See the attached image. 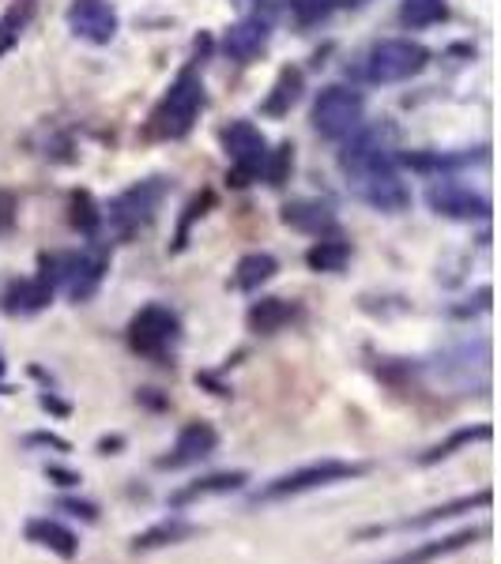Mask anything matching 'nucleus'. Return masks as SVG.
<instances>
[{
    "label": "nucleus",
    "mask_w": 501,
    "mask_h": 564,
    "mask_svg": "<svg viewBox=\"0 0 501 564\" xmlns=\"http://www.w3.org/2000/svg\"><path fill=\"white\" fill-rule=\"evenodd\" d=\"M298 99H301V72L298 68H283L272 94H267L264 102V113L267 117H283V113H291V106H295Z\"/></svg>",
    "instance_id": "4be33fe9"
},
{
    "label": "nucleus",
    "mask_w": 501,
    "mask_h": 564,
    "mask_svg": "<svg viewBox=\"0 0 501 564\" xmlns=\"http://www.w3.org/2000/svg\"><path fill=\"white\" fill-rule=\"evenodd\" d=\"M400 20L408 27H430V23L445 20V0H403Z\"/></svg>",
    "instance_id": "bb28decb"
},
{
    "label": "nucleus",
    "mask_w": 501,
    "mask_h": 564,
    "mask_svg": "<svg viewBox=\"0 0 501 564\" xmlns=\"http://www.w3.org/2000/svg\"><path fill=\"white\" fill-rule=\"evenodd\" d=\"M204 110V87L196 72H181L174 87L167 91V99L155 106L151 113V133L162 136V140H181L189 128L196 125Z\"/></svg>",
    "instance_id": "f03ea898"
},
{
    "label": "nucleus",
    "mask_w": 501,
    "mask_h": 564,
    "mask_svg": "<svg viewBox=\"0 0 501 564\" xmlns=\"http://www.w3.org/2000/svg\"><path fill=\"white\" fill-rule=\"evenodd\" d=\"M280 272L272 253H249L238 260V272H235V286L238 290H257L261 283H267L272 275Z\"/></svg>",
    "instance_id": "5701e85b"
},
{
    "label": "nucleus",
    "mask_w": 501,
    "mask_h": 564,
    "mask_svg": "<svg viewBox=\"0 0 501 564\" xmlns=\"http://www.w3.org/2000/svg\"><path fill=\"white\" fill-rule=\"evenodd\" d=\"M291 316H295V306H287L283 298H261L249 309V327H253L257 335H272L280 332Z\"/></svg>",
    "instance_id": "6ab92c4d"
},
{
    "label": "nucleus",
    "mask_w": 501,
    "mask_h": 564,
    "mask_svg": "<svg viewBox=\"0 0 501 564\" xmlns=\"http://www.w3.org/2000/svg\"><path fill=\"white\" fill-rule=\"evenodd\" d=\"M430 207L442 215H456V219H475V215H487L490 204L479 196H471L468 188L456 185H434L430 188Z\"/></svg>",
    "instance_id": "a211bd4d"
},
{
    "label": "nucleus",
    "mask_w": 501,
    "mask_h": 564,
    "mask_svg": "<svg viewBox=\"0 0 501 564\" xmlns=\"http://www.w3.org/2000/svg\"><path fill=\"white\" fill-rule=\"evenodd\" d=\"M102 275H106V256L102 253H83V256H68L60 279H68V293L72 301H88L99 290Z\"/></svg>",
    "instance_id": "9b49d317"
},
{
    "label": "nucleus",
    "mask_w": 501,
    "mask_h": 564,
    "mask_svg": "<svg viewBox=\"0 0 501 564\" xmlns=\"http://www.w3.org/2000/svg\"><path fill=\"white\" fill-rule=\"evenodd\" d=\"M174 338H178V316L162 306L140 309L133 316V324H128V346H133L136 354H148V358L167 354L170 346H174Z\"/></svg>",
    "instance_id": "0eeeda50"
},
{
    "label": "nucleus",
    "mask_w": 501,
    "mask_h": 564,
    "mask_svg": "<svg viewBox=\"0 0 501 564\" xmlns=\"http://www.w3.org/2000/svg\"><path fill=\"white\" fill-rule=\"evenodd\" d=\"M490 505V490H482V493H475V497H460V500H453V505H442V508H430L426 516H414V519H403V531H422V527H434V523H442V519H453V516H460V511H471V508H487Z\"/></svg>",
    "instance_id": "412c9836"
},
{
    "label": "nucleus",
    "mask_w": 501,
    "mask_h": 564,
    "mask_svg": "<svg viewBox=\"0 0 501 564\" xmlns=\"http://www.w3.org/2000/svg\"><path fill=\"white\" fill-rule=\"evenodd\" d=\"M223 147H227L230 162H235V173H230V185H249L257 173L264 170V136L261 128H253L249 120H235L230 128H223Z\"/></svg>",
    "instance_id": "423d86ee"
},
{
    "label": "nucleus",
    "mask_w": 501,
    "mask_h": 564,
    "mask_svg": "<svg viewBox=\"0 0 501 564\" xmlns=\"http://www.w3.org/2000/svg\"><path fill=\"white\" fill-rule=\"evenodd\" d=\"M219 445V437H215V429L207 422H189L185 429L178 433L174 448L167 451V456H159V471H178V467H193L207 459Z\"/></svg>",
    "instance_id": "1a4fd4ad"
},
{
    "label": "nucleus",
    "mask_w": 501,
    "mask_h": 564,
    "mask_svg": "<svg viewBox=\"0 0 501 564\" xmlns=\"http://www.w3.org/2000/svg\"><path fill=\"white\" fill-rule=\"evenodd\" d=\"M249 482L246 471H227V474H207V479L185 485V490H178L174 497H170V505L174 508H185L193 505V500H204V497H223V493H235L241 485Z\"/></svg>",
    "instance_id": "2eb2a0df"
},
{
    "label": "nucleus",
    "mask_w": 501,
    "mask_h": 564,
    "mask_svg": "<svg viewBox=\"0 0 501 564\" xmlns=\"http://www.w3.org/2000/svg\"><path fill=\"white\" fill-rule=\"evenodd\" d=\"M27 20H31V0H15L12 8H8L4 15H0V57L8 54V49L20 42V34L23 27H27Z\"/></svg>",
    "instance_id": "393cba45"
},
{
    "label": "nucleus",
    "mask_w": 501,
    "mask_h": 564,
    "mask_svg": "<svg viewBox=\"0 0 501 564\" xmlns=\"http://www.w3.org/2000/svg\"><path fill=\"white\" fill-rule=\"evenodd\" d=\"M27 538H31L34 545L57 553V557H65V561H72L76 553H80V538L68 531L65 523H57V519H31Z\"/></svg>",
    "instance_id": "dca6fc26"
},
{
    "label": "nucleus",
    "mask_w": 501,
    "mask_h": 564,
    "mask_svg": "<svg viewBox=\"0 0 501 564\" xmlns=\"http://www.w3.org/2000/svg\"><path fill=\"white\" fill-rule=\"evenodd\" d=\"M340 166L351 177L354 193L366 199L369 207H377V211L392 215V211H403V207L411 204L408 185L396 177L392 162H388V154L382 151V147H377L374 136H362V140H354L348 151H343Z\"/></svg>",
    "instance_id": "f257e3e1"
},
{
    "label": "nucleus",
    "mask_w": 501,
    "mask_h": 564,
    "mask_svg": "<svg viewBox=\"0 0 501 564\" xmlns=\"http://www.w3.org/2000/svg\"><path fill=\"white\" fill-rule=\"evenodd\" d=\"M291 166H295V147L283 143L280 151L272 154V159H264V173H267V185H283L287 181Z\"/></svg>",
    "instance_id": "c85d7f7f"
},
{
    "label": "nucleus",
    "mask_w": 501,
    "mask_h": 564,
    "mask_svg": "<svg viewBox=\"0 0 501 564\" xmlns=\"http://www.w3.org/2000/svg\"><path fill=\"white\" fill-rule=\"evenodd\" d=\"M68 27H72L76 38L106 46L117 34V12L110 0H72L68 4Z\"/></svg>",
    "instance_id": "6e6552de"
},
{
    "label": "nucleus",
    "mask_w": 501,
    "mask_h": 564,
    "mask_svg": "<svg viewBox=\"0 0 501 564\" xmlns=\"http://www.w3.org/2000/svg\"><path fill=\"white\" fill-rule=\"evenodd\" d=\"M0 301H4V312H12V316H27V312H38L54 301V283H46L42 275L38 279L12 283Z\"/></svg>",
    "instance_id": "4468645a"
},
{
    "label": "nucleus",
    "mask_w": 501,
    "mask_h": 564,
    "mask_svg": "<svg viewBox=\"0 0 501 564\" xmlns=\"http://www.w3.org/2000/svg\"><path fill=\"white\" fill-rule=\"evenodd\" d=\"M335 0H291V12H295L298 23H306V27H314V23L328 20V12H332Z\"/></svg>",
    "instance_id": "c756f323"
},
{
    "label": "nucleus",
    "mask_w": 501,
    "mask_h": 564,
    "mask_svg": "<svg viewBox=\"0 0 501 564\" xmlns=\"http://www.w3.org/2000/svg\"><path fill=\"white\" fill-rule=\"evenodd\" d=\"M283 222L306 233H321V230H332V211H328L324 204H314V199H298V204L283 207Z\"/></svg>",
    "instance_id": "aec40b11"
},
{
    "label": "nucleus",
    "mask_w": 501,
    "mask_h": 564,
    "mask_svg": "<svg viewBox=\"0 0 501 564\" xmlns=\"http://www.w3.org/2000/svg\"><path fill=\"white\" fill-rule=\"evenodd\" d=\"M351 4H358V0H351Z\"/></svg>",
    "instance_id": "473e14b6"
},
{
    "label": "nucleus",
    "mask_w": 501,
    "mask_h": 564,
    "mask_svg": "<svg viewBox=\"0 0 501 564\" xmlns=\"http://www.w3.org/2000/svg\"><path fill=\"white\" fill-rule=\"evenodd\" d=\"M159 199H162V185H159V181H144V185L128 188V193L121 196L114 207H110V219H114L117 230L128 238V233L140 230V226L151 219V211L159 207Z\"/></svg>",
    "instance_id": "9d476101"
},
{
    "label": "nucleus",
    "mask_w": 501,
    "mask_h": 564,
    "mask_svg": "<svg viewBox=\"0 0 501 564\" xmlns=\"http://www.w3.org/2000/svg\"><path fill=\"white\" fill-rule=\"evenodd\" d=\"M426 46L419 42H408V38H392V42H377L369 49V60H366V76L374 83H400V80H411L414 72L426 68Z\"/></svg>",
    "instance_id": "20e7f679"
},
{
    "label": "nucleus",
    "mask_w": 501,
    "mask_h": 564,
    "mask_svg": "<svg viewBox=\"0 0 501 564\" xmlns=\"http://www.w3.org/2000/svg\"><path fill=\"white\" fill-rule=\"evenodd\" d=\"M362 125V99L348 87H328L314 106V128L324 140H343Z\"/></svg>",
    "instance_id": "39448f33"
},
{
    "label": "nucleus",
    "mask_w": 501,
    "mask_h": 564,
    "mask_svg": "<svg viewBox=\"0 0 501 564\" xmlns=\"http://www.w3.org/2000/svg\"><path fill=\"white\" fill-rule=\"evenodd\" d=\"M487 534H490V527H471V531H456V534H448V538H437V542H422L419 550L403 553V557H396V561H388V564H434V561L448 557V553L468 550V545H475L479 538H487Z\"/></svg>",
    "instance_id": "f8f14e48"
},
{
    "label": "nucleus",
    "mask_w": 501,
    "mask_h": 564,
    "mask_svg": "<svg viewBox=\"0 0 501 564\" xmlns=\"http://www.w3.org/2000/svg\"><path fill=\"white\" fill-rule=\"evenodd\" d=\"M471 440H490V425H479V429H460V433H453V437L445 440V445H437V448H430L426 456L419 459L422 467H430V463H437V459H448L456 448H464V445H471Z\"/></svg>",
    "instance_id": "cd10ccee"
},
{
    "label": "nucleus",
    "mask_w": 501,
    "mask_h": 564,
    "mask_svg": "<svg viewBox=\"0 0 501 564\" xmlns=\"http://www.w3.org/2000/svg\"><path fill=\"white\" fill-rule=\"evenodd\" d=\"M351 260V245L340 238H324L317 241L314 249L306 253V264L314 267V272H343V264Z\"/></svg>",
    "instance_id": "b1692460"
},
{
    "label": "nucleus",
    "mask_w": 501,
    "mask_h": 564,
    "mask_svg": "<svg viewBox=\"0 0 501 564\" xmlns=\"http://www.w3.org/2000/svg\"><path fill=\"white\" fill-rule=\"evenodd\" d=\"M264 46H267V23L264 20H241L227 31V38H223L227 57L241 60V65H249V60L261 57Z\"/></svg>",
    "instance_id": "ddd939ff"
},
{
    "label": "nucleus",
    "mask_w": 501,
    "mask_h": 564,
    "mask_svg": "<svg viewBox=\"0 0 501 564\" xmlns=\"http://www.w3.org/2000/svg\"><path fill=\"white\" fill-rule=\"evenodd\" d=\"M193 534H201V527L189 523V519L170 516V519H162V523H155V527H148V531L136 534L133 538V553H151V550H162V545H178V542H185V538H193Z\"/></svg>",
    "instance_id": "f3484780"
},
{
    "label": "nucleus",
    "mask_w": 501,
    "mask_h": 564,
    "mask_svg": "<svg viewBox=\"0 0 501 564\" xmlns=\"http://www.w3.org/2000/svg\"><path fill=\"white\" fill-rule=\"evenodd\" d=\"M60 508L72 511V516H80V519H88V523L99 519V508H94L91 500H60Z\"/></svg>",
    "instance_id": "7c9ffc66"
},
{
    "label": "nucleus",
    "mask_w": 501,
    "mask_h": 564,
    "mask_svg": "<svg viewBox=\"0 0 501 564\" xmlns=\"http://www.w3.org/2000/svg\"><path fill=\"white\" fill-rule=\"evenodd\" d=\"M68 222L76 226L80 233H94L99 230V222H102V211H99V204H94V196L91 193H72V199H68Z\"/></svg>",
    "instance_id": "a878e982"
},
{
    "label": "nucleus",
    "mask_w": 501,
    "mask_h": 564,
    "mask_svg": "<svg viewBox=\"0 0 501 564\" xmlns=\"http://www.w3.org/2000/svg\"><path fill=\"white\" fill-rule=\"evenodd\" d=\"M366 467L362 463H343V459H324V463H309V467H298L291 474H280L275 482H267L261 493H257V505L261 500H287V497H301V493H314V490H324V485H335V482H351V479H362Z\"/></svg>",
    "instance_id": "7ed1b4c3"
},
{
    "label": "nucleus",
    "mask_w": 501,
    "mask_h": 564,
    "mask_svg": "<svg viewBox=\"0 0 501 564\" xmlns=\"http://www.w3.org/2000/svg\"><path fill=\"white\" fill-rule=\"evenodd\" d=\"M49 479H57V485H76V482H80L72 471H60V467H49Z\"/></svg>",
    "instance_id": "2f4dec72"
}]
</instances>
